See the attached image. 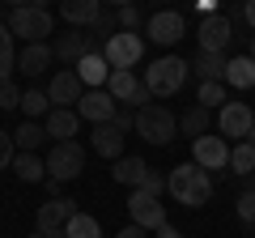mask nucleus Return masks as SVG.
<instances>
[{"label":"nucleus","mask_w":255,"mask_h":238,"mask_svg":"<svg viewBox=\"0 0 255 238\" xmlns=\"http://www.w3.org/2000/svg\"><path fill=\"white\" fill-rule=\"evenodd\" d=\"M21 94L26 90H17L13 81H0V107L4 111H21Z\"/></svg>","instance_id":"473e14b6"},{"label":"nucleus","mask_w":255,"mask_h":238,"mask_svg":"<svg viewBox=\"0 0 255 238\" xmlns=\"http://www.w3.org/2000/svg\"><path fill=\"white\" fill-rule=\"evenodd\" d=\"M102 9H107V4H98V0H64V4H60L64 21H73V30H77V26L90 30L94 21L102 17Z\"/></svg>","instance_id":"f3484780"},{"label":"nucleus","mask_w":255,"mask_h":238,"mask_svg":"<svg viewBox=\"0 0 255 238\" xmlns=\"http://www.w3.org/2000/svg\"><path fill=\"white\" fill-rule=\"evenodd\" d=\"M140 192H145V196H153V200H162V196H166V174H149V179H145V187H140Z\"/></svg>","instance_id":"4c0bfd02"},{"label":"nucleus","mask_w":255,"mask_h":238,"mask_svg":"<svg viewBox=\"0 0 255 238\" xmlns=\"http://www.w3.org/2000/svg\"><path fill=\"white\" fill-rule=\"evenodd\" d=\"M64 234H68V238H102V226L90 217V213H77V217L64 226Z\"/></svg>","instance_id":"2f4dec72"},{"label":"nucleus","mask_w":255,"mask_h":238,"mask_svg":"<svg viewBox=\"0 0 255 238\" xmlns=\"http://www.w3.org/2000/svg\"><path fill=\"white\" fill-rule=\"evenodd\" d=\"M115 111H119V102L111 98L107 90H85V98L77 102V115L90 119L94 128H98V123H111V119H115Z\"/></svg>","instance_id":"ddd939ff"},{"label":"nucleus","mask_w":255,"mask_h":238,"mask_svg":"<svg viewBox=\"0 0 255 238\" xmlns=\"http://www.w3.org/2000/svg\"><path fill=\"white\" fill-rule=\"evenodd\" d=\"M200 51H217V55H226V47H230V38H234V26H230V17L226 13H213V17H200Z\"/></svg>","instance_id":"9b49d317"},{"label":"nucleus","mask_w":255,"mask_h":238,"mask_svg":"<svg viewBox=\"0 0 255 238\" xmlns=\"http://www.w3.org/2000/svg\"><path fill=\"white\" fill-rule=\"evenodd\" d=\"M247 140H251V145H255V128H251V136H247Z\"/></svg>","instance_id":"a18cd8bd"},{"label":"nucleus","mask_w":255,"mask_h":238,"mask_svg":"<svg viewBox=\"0 0 255 238\" xmlns=\"http://www.w3.org/2000/svg\"><path fill=\"white\" fill-rule=\"evenodd\" d=\"M166 196H174L183 209H204L213 200V174L200 170L196 162H179L166 174Z\"/></svg>","instance_id":"f257e3e1"},{"label":"nucleus","mask_w":255,"mask_h":238,"mask_svg":"<svg viewBox=\"0 0 255 238\" xmlns=\"http://www.w3.org/2000/svg\"><path fill=\"white\" fill-rule=\"evenodd\" d=\"M9 30L17 38H26V47L47 43V34H51V13L43 4H13L9 9Z\"/></svg>","instance_id":"39448f33"},{"label":"nucleus","mask_w":255,"mask_h":238,"mask_svg":"<svg viewBox=\"0 0 255 238\" xmlns=\"http://www.w3.org/2000/svg\"><path fill=\"white\" fill-rule=\"evenodd\" d=\"M47 140V128L43 123H34V119H26L17 132H13V145H17V153H38Z\"/></svg>","instance_id":"bb28decb"},{"label":"nucleus","mask_w":255,"mask_h":238,"mask_svg":"<svg viewBox=\"0 0 255 238\" xmlns=\"http://www.w3.org/2000/svg\"><path fill=\"white\" fill-rule=\"evenodd\" d=\"M13 43H17V34L9 30V21H0V81H13V68H17Z\"/></svg>","instance_id":"cd10ccee"},{"label":"nucleus","mask_w":255,"mask_h":238,"mask_svg":"<svg viewBox=\"0 0 255 238\" xmlns=\"http://www.w3.org/2000/svg\"><path fill=\"white\" fill-rule=\"evenodd\" d=\"M187 77H191V64L183 55H162V60H153V64L145 68V85L153 90V98L179 94L183 85H187Z\"/></svg>","instance_id":"f03ea898"},{"label":"nucleus","mask_w":255,"mask_h":238,"mask_svg":"<svg viewBox=\"0 0 255 238\" xmlns=\"http://www.w3.org/2000/svg\"><path fill=\"white\" fill-rule=\"evenodd\" d=\"M30 238H68V234H64V230H34Z\"/></svg>","instance_id":"79ce46f5"},{"label":"nucleus","mask_w":255,"mask_h":238,"mask_svg":"<svg viewBox=\"0 0 255 238\" xmlns=\"http://www.w3.org/2000/svg\"><path fill=\"white\" fill-rule=\"evenodd\" d=\"M47 179H55V183H73V179H81L85 170V149L77 145V140H60V145L47 149Z\"/></svg>","instance_id":"20e7f679"},{"label":"nucleus","mask_w":255,"mask_h":238,"mask_svg":"<svg viewBox=\"0 0 255 238\" xmlns=\"http://www.w3.org/2000/svg\"><path fill=\"white\" fill-rule=\"evenodd\" d=\"M77 217V204L73 200H47V204H38V226L34 230H64L68 221Z\"/></svg>","instance_id":"2eb2a0df"},{"label":"nucleus","mask_w":255,"mask_h":238,"mask_svg":"<svg viewBox=\"0 0 255 238\" xmlns=\"http://www.w3.org/2000/svg\"><path fill=\"white\" fill-rule=\"evenodd\" d=\"M85 55H90V38H85V34H77V30H73V34L55 38V60H64V64L77 68Z\"/></svg>","instance_id":"5701e85b"},{"label":"nucleus","mask_w":255,"mask_h":238,"mask_svg":"<svg viewBox=\"0 0 255 238\" xmlns=\"http://www.w3.org/2000/svg\"><path fill=\"white\" fill-rule=\"evenodd\" d=\"M230 170H234V174H247V179L255 174V145H251V140H243V145L230 149Z\"/></svg>","instance_id":"c85d7f7f"},{"label":"nucleus","mask_w":255,"mask_h":238,"mask_svg":"<svg viewBox=\"0 0 255 238\" xmlns=\"http://www.w3.org/2000/svg\"><path fill=\"white\" fill-rule=\"evenodd\" d=\"M111 174H115V183H128V187H136V192H140V187H145V179L153 174V166H145L140 157H119Z\"/></svg>","instance_id":"412c9836"},{"label":"nucleus","mask_w":255,"mask_h":238,"mask_svg":"<svg viewBox=\"0 0 255 238\" xmlns=\"http://www.w3.org/2000/svg\"><path fill=\"white\" fill-rule=\"evenodd\" d=\"M196 102H200L204 111H213V107H226V81H200V90H196Z\"/></svg>","instance_id":"c756f323"},{"label":"nucleus","mask_w":255,"mask_h":238,"mask_svg":"<svg viewBox=\"0 0 255 238\" xmlns=\"http://www.w3.org/2000/svg\"><path fill=\"white\" fill-rule=\"evenodd\" d=\"M115 238H149V230H140V226H128V230H119Z\"/></svg>","instance_id":"ea45409f"},{"label":"nucleus","mask_w":255,"mask_h":238,"mask_svg":"<svg viewBox=\"0 0 255 238\" xmlns=\"http://www.w3.org/2000/svg\"><path fill=\"white\" fill-rule=\"evenodd\" d=\"M111 123H115V128H119V132L128 136V132H136V111H132V107H119Z\"/></svg>","instance_id":"e433bc0d"},{"label":"nucleus","mask_w":255,"mask_h":238,"mask_svg":"<svg viewBox=\"0 0 255 238\" xmlns=\"http://www.w3.org/2000/svg\"><path fill=\"white\" fill-rule=\"evenodd\" d=\"M13 174L21 183H47V162L38 153H17L13 157Z\"/></svg>","instance_id":"a878e982"},{"label":"nucleus","mask_w":255,"mask_h":238,"mask_svg":"<svg viewBox=\"0 0 255 238\" xmlns=\"http://www.w3.org/2000/svg\"><path fill=\"white\" fill-rule=\"evenodd\" d=\"M217 128H221V136H234L238 145H243V140L251 136V128H255V111L247 107V102H226V107L217 111Z\"/></svg>","instance_id":"1a4fd4ad"},{"label":"nucleus","mask_w":255,"mask_h":238,"mask_svg":"<svg viewBox=\"0 0 255 238\" xmlns=\"http://www.w3.org/2000/svg\"><path fill=\"white\" fill-rule=\"evenodd\" d=\"M226 85H234V90H255V60L251 55H234L226 64Z\"/></svg>","instance_id":"393cba45"},{"label":"nucleus","mask_w":255,"mask_h":238,"mask_svg":"<svg viewBox=\"0 0 255 238\" xmlns=\"http://www.w3.org/2000/svg\"><path fill=\"white\" fill-rule=\"evenodd\" d=\"M183 34H187V21H183V13L162 9V13H153V17H149V38H153L157 47H174Z\"/></svg>","instance_id":"f8f14e48"},{"label":"nucleus","mask_w":255,"mask_h":238,"mask_svg":"<svg viewBox=\"0 0 255 238\" xmlns=\"http://www.w3.org/2000/svg\"><path fill=\"white\" fill-rule=\"evenodd\" d=\"M102 55H107L111 68H136L140 55H145V38L132 34V30H119L115 38H111L107 47H102Z\"/></svg>","instance_id":"0eeeda50"},{"label":"nucleus","mask_w":255,"mask_h":238,"mask_svg":"<svg viewBox=\"0 0 255 238\" xmlns=\"http://www.w3.org/2000/svg\"><path fill=\"white\" fill-rule=\"evenodd\" d=\"M140 85H145V81H140V77L132 73V68H111V81H107V94H111V98L119 102V107H128V102L136 98V90H140Z\"/></svg>","instance_id":"dca6fc26"},{"label":"nucleus","mask_w":255,"mask_h":238,"mask_svg":"<svg viewBox=\"0 0 255 238\" xmlns=\"http://www.w3.org/2000/svg\"><path fill=\"white\" fill-rule=\"evenodd\" d=\"M234 209H238V221L255 226V192H243V196L234 200Z\"/></svg>","instance_id":"72a5a7b5"},{"label":"nucleus","mask_w":255,"mask_h":238,"mask_svg":"<svg viewBox=\"0 0 255 238\" xmlns=\"http://www.w3.org/2000/svg\"><path fill=\"white\" fill-rule=\"evenodd\" d=\"M21 111H26L30 119H47L55 107H51V98H47L43 90H26V94H21Z\"/></svg>","instance_id":"7c9ffc66"},{"label":"nucleus","mask_w":255,"mask_h":238,"mask_svg":"<svg viewBox=\"0 0 255 238\" xmlns=\"http://www.w3.org/2000/svg\"><path fill=\"white\" fill-rule=\"evenodd\" d=\"M90 145H94V153H98V157L119 162V157H124V132H119L115 123H98L94 136H90Z\"/></svg>","instance_id":"4468645a"},{"label":"nucleus","mask_w":255,"mask_h":238,"mask_svg":"<svg viewBox=\"0 0 255 238\" xmlns=\"http://www.w3.org/2000/svg\"><path fill=\"white\" fill-rule=\"evenodd\" d=\"M191 162L200 166V170H230V145H226V136L191 140Z\"/></svg>","instance_id":"9d476101"},{"label":"nucleus","mask_w":255,"mask_h":238,"mask_svg":"<svg viewBox=\"0 0 255 238\" xmlns=\"http://www.w3.org/2000/svg\"><path fill=\"white\" fill-rule=\"evenodd\" d=\"M209 123H213V111H204L200 102H196V107H187V111L179 115V132H183V136H191V140L209 136Z\"/></svg>","instance_id":"b1692460"},{"label":"nucleus","mask_w":255,"mask_h":238,"mask_svg":"<svg viewBox=\"0 0 255 238\" xmlns=\"http://www.w3.org/2000/svg\"><path fill=\"white\" fill-rule=\"evenodd\" d=\"M115 17H119V30H132V34H136V26H140V9H132V4H119Z\"/></svg>","instance_id":"f704fd0d"},{"label":"nucleus","mask_w":255,"mask_h":238,"mask_svg":"<svg viewBox=\"0 0 255 238\" xmlns=\"http://www.w3.org/2000/svg\"><path fill=\"white\" fill-rule=\"evenodd\" d=\"M247 55H251V60H255V38H251V47H247Z\"/></svg>","instance_id":"c03bdc74"},{"label":"nucleus","mask_w":255,"mask_h":238,"mask_svg":"<svg viewBox=\"0 0 255 238\" xmlns=\"http://www.w3.org/2000/svg\"><path fill=\"white\" fill-rule=\"evenodd\" d=\"M43 128H47V136L60 145V140H73V136H77V128H81V115H77V111H51V115L43 119Z\"/></svg>","instance_id":"aec40b11"},{"label":"nucleus","mask_w":255,"mask_h":238,"mask_svg":"<svg viewBox=\"0 0 255 238\" xmlns=\"http://www.w3.org/2000/svg\"><path fill=\"white\" fill-rule=\"evenodd\" d=\"M77 77H81L85 90H107V81H111V64H107V55H85L81 64H77Z\"/></svg>","instance_id":"a211bd4d"},{"label":"nucleus","mask_w":255,"mask_h":238,"mask_svg":"<svg viewBox=\"0 0 255 238\" xmlns=\"http://www.w3.org/2000/svg\"><path fill=\"white\" fill-rule=\"evenodd\" d=\"M13 157H17V145H13V136L4 128H0V170H9L13 166Z\"/></svg>","instance_id":"c9c22d12"},{"label":"nucleus","mask_w":255,"mask_h":238,"mask_svg":"<svg viewBox=\"0 0 255 238\" xmlns=\"http://www.w3.org/2000/svg\"><path fill=\"white\" fill-rule=\"evenodd\" d=\"M55 60V47H47V43H30L26 51L17 55V73H26V77H43V68Z\"/></svg>","instance_id":"6ab92c4d"},{"label":"nucleus","mask_w":255,"mask_h":238,"mask_svg":"<svg viewBox=\"0 0 255 238\" xmlns=\"http://www.w3.org/2000/svg\"><path fill=\"white\" fill-rule=\"evenodd\" d=\"M234 17H243L247 26L255 30V0H247V4H238V9H234Z\"/></svg>","instance_id":"58836bf2"},{"label":"nucleus","mask_w":255,"mask_h":238,"mask_svg":"<svg viewBox=\"0 0 255 238\" xmlns=\"http://www.w3.org/2000/svg\"><path fill=\"white\" fill-rule=\"evenodd\" d=\"M157 238H191V234H179L174 226H162V230H157Z\"/></svg>","instance_id":"37998d69"},{"label":"nucleus","mask_w":255,"mask_h":238,"mask_svg":"<svg viewBox=\"0 0 255 238\" xmlns=\"http://www.w3.org/2000/svg\"><path fill=\"white\" fill-rule=\"evenodd\" d=\"M128 213H132V226L149 230V234H157L162 226H170V221H166V204L153 200V196H145V192L128 196Z\"/></svg>","instance_id":"6e6552de"},{"label":"nucleus","mask_w":255,"mask_h":238,"mask_svg":"<svg viewBox=\"0 0 255 238\" xmlns=\"http://www.w3.org/2000/svg\"><path fill=\"white\" fill-rule=\"evenodd\" d=\"M226 55L217 51H196V60H191V73L200 77V81H226Z\"/></svg>","instance_id":"4be33fe9"},{"label":"nucleus","mask_w":255,"mask_h":238,"mask_svg":"<svg viewBox=\"0 0 255 238\" xmlns=\"http://www.w3.org/2000/svg\"><path fill=\"white\" fill-rule=\"evenodd\" d=\"M47 98H51L55 111H77V102L85 98V85L77 77V68H60V73L47 81Z\"/></svg>","instance_id":"423d86ee"},{"label":"nucleus","mask_w":255,"mask_h":238,"mask_svg":"<svg viewBox=\"0 0 255 238\" xmlns=\"http://www.w3.org/2000/svg\"><path fill=\"white\" fill-rule=\"evenodd\" d=\"M43 187H47V196H51V200H64V196H60V187H64V183H55V179H47Z\"/></svg>","instance_id":"a19ab883"},{"label":"nucleus","mask_w":255,"mask_h":238,"mask_svg":"<svg viewBox=\"0 0 255 238\" xmlns=\"http://www.w3.org/2000/svg\"><path fill=\"white\" fill-rule=\"evenodd\" d=\"M174 132H179V119L170 115V111L162 107V102H149L145 111H136V136L145 140V145H170Z\"/></svg>","instance_id":"7ed1b4c3"}]
</instances>
